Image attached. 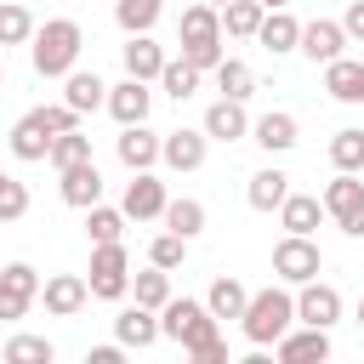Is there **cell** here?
<instances>
[{
	"label": "cell",
	"mask_w": 364,
	"mask_h": 364,
	"mask_svg": "<svg viewBox=\"0 0 364 364\" xmlns=\"http://www.w3.org/2000/svg\"><path fill=\"white\" fill-rule=\"evenodd\" d=\"M318 267H324V250L313 245V233H284L273 245V279L279 284H307V279H318Z\"/></svg>",
	"instance_id": "7"
},
{
	"label": "cell",
	"mask_w": 364,
	"mask_h": 364,
	"mask_svg": "<svg viewBox=\"0 0 364 364\" xmlns=\"http://www.w3.org/2000/svg\"><path fill=\"white\" fill-rule=\"evenodd\" d=\"M205 6H216V11H222V6H228V0H205Z\"/></svg>",
	"instance_id": "47"
},
{
	"label": "cell",
	"mask_w": 364,
	"mask_h": 364,
	"mask_svg": "<svg viewBox=\"0 0 364 364\" xmlns=\"http://www.w3.org/2000/svg\"><path fill=\"white\" fill-rule=\"evenodd\" d=\"M341 34H347V40H358V46H364V0H353V6H347V11H341Z\"/></svg>",
	"instance_id": "43"
},
{
	"label": "cell",
	"mask_w": 364,
	"mask_h": 364,
	"mask_svg": "<svg viewBox=\"0 0 364 364\" xmlns=\"http://www.w3.org/2000/svg\"><path fill=\"white\" fill-rule=\"evenodd\" d=\"M324 222V199L318 193H284V205H279V228L284 233H313Z\"/></svg>",
	"instance_id": "24"
},
{
	"label": "cell",
	"mask_w": 364,
	"mask_h": 364,
	"mask_svg": "<svg viewBox=\"0 0 364 364\" xmlns=\"http://www.w3.org/2000/svg\"><path fill=\"white\" fill-rule=\"evenodd\" d=\"M0 85H6V63H0Z\"/></svg>",
	"instance_id": "50"
},
{
	"label": "cell",
	"mask_w": 364,
	"mask_h": 364,
	"mask_svg": "<svg viewBox=\"0 0 364 364\" xmlns=\"http://www.w3.org/2000/svg\"><path fill=\"white\" fill-rule=\"evenodd\" d=\"M262 6H290V0H262Z\"/></svg>",
	"instance_id": "48"
},
{
	"label": "cell",
	"mask_w": 364,
	"mask_h": 364,
	"mask_svg": "<svg viewBox=\"0 0 364 364\" xmlns=\"http://www.w3.org/2000/svg\"><path fill=\"white\" fill-rule=\"evenodd\" d=\"M114 154H119L125 171H154V165H159V136L148 131V119H142V125H119Z\"/></svg>",
	"instance_id": "14"
},
{
	"label": "cell",
	"mask_w": 364,
	"mask_h": 364,
	"mask_svg": "<svg viewBox=\"0 0 364 364\" xmlns=\"http://www.w3.org/2000/svg\"><path fill=\"white\" fill-rule=\"evenodd\" d=\"M262 11H267L262 0H228L216 17H222V34H228V40H256V23H262Z\"/></svg>",
	"instance_id": "27"
},
{
	"label": "cell",
	"mask_w": 364,
	"mask_h": 364,
	"mask_svg": "<svg viewBox=\"0 0 364 364\" xmlns=\"http://www.w3.org/2000/svg\"><path fill=\"white\" fill-rule=\"evenodd\" d=\"M358 80H364V63H353V57L324 63V91H330L336 102H358Z\"/></svg>",
	"instance_id": "29"
},
{
	"label": "cell",
	"mask_w": 364,
	"mask_h": 364,
	"mask_svg": "<svg viewBox=\"0 0 364 364\" xmlns=\"http://www.w3.org/2000/svg\"><path fill=\"white\" fill-rule=\"evenodd\" d=\"M40 301H46L51 318H74V313L91 301V290H85L80 273H57V279H40Z\"/></svg>",
	"instance_id": "16"
},
{
	"label": "cell",
	"mask_w": 364,
	"mask_h": 364,
	"mask_svg": "<svg viewBox=\"0 0 364 364\" xmlns=\"http://www.w3.org/2000/svg\"><path fill=\"white\" fill-rule=\"evenodd\" d=\"M250 136H256L267 154H290V148L301 142V125H296V114H284V108H267L262 119H250Z\"/></svg>",
	"instance_id": "20"
},
{
	"label": "cell",
	"mask_w": 364,
	"mask_h": 364,
	"mask_svg": "<svg viewBox=\"0 0 364 364\" xmlns=\"http://www.w3.org/2000/svg\"><path fill=\"white\" fill-rule=\"evenodd\" d=\"M347 34H341V23L336 17H313V23H301V40H296V51L307 57V63H336V57H347Z\"/></svg>",
	"instance_id": "9"
},
{
	"label": "cell",
	"mask_w": 364,
	"mask_h": 364,
	"mask_svg": "<svg viewBox=\"0 0 364 364\" xmlns=\"http://www.w3.org/2000/svg\"><path fill=\"white\" fill-rule=\"evenodd\" d=\"M273 358L279 364H324L330 358V330H318V324H301V330H284L279 341H273Z\"/></svg>",
	"instance_id": "11"
},
{
	"label": "cell",
	"mask_w": 364,
	"mask_h": 364,
	"mask_svg": "<svg viewBox=\"0 0 364 364\" xmlns=\"http://www.w3.org/2000/svg\"><path fill=\"white\" fill-rule=\"evenodd\" d=\"M296 318H301V324H318V330H330V324L341 318V290H336V284H324V279H307V284H296Z\"/></svg>",
	"instance_id": "10"
},
{
	"label": "cell",
	"mask_w": 364,
	"mask_h": 364,
	"mask_svg": "<svg viewBox=\"0 0 364 364\" xmlns=\"http://www.w3.org/2000/svg\"><path fill=\"white\" fill-rule=\"evenodd\" d=\"M176 34H182V57H188L199 74H210V68L228 57V51H222V17H216V6H205V0H193V6L182 11Z\"/></svg>",
	"instance_id": "4"
},
{
	"label": "cell",
	"mask_w": 364,
	"mask_h": 364,
	"mask_svg": "<svg viewBox=\"0 0 364 364\" xmlns=\"http://www.w3.org/2000/svg\"><path fill=\"white\" fill-rule=\"evenodd\" d=\"M210 142H239V136H250V114H245V102L239 97H216L210 108H205V125H199Z\"/></svg>",
	"instance_id": "13"
},
{
	"label": "cell",
	"mask_w": 364,
	"mask_h": 364,
	"mask_svg": "<svg viewBox=\"0 0 364 364\" xmlns=\"http://www.w3.org/2000/svg\"><path fill=\"white\" fill-rule=\"evenodd\" d=\"M245 301H250V290H245V284H239L233 273H222V279H216V284L205 290V307H210V318H216V324L239 318V313H245Z\"/></svg>",
	"instance_id": "26"
},
{
	"label": "cell",
	"mask_w": 364,
	"mask_h": 364,
	"mask_svg": "<svg viewBox=\"0 0 364 364\" xmlns=\"http://www.w3.org/2000/svg\"><path fill=\"white\" fill-rule=\"evenodd\" d=\"M330 165L336 171H364V131L358 125H341L330 136Z\"/></svg>",
	"instance_id": "36"
},
{
	"label": "cell",
	"mask_w": 364,
	"mask_h": 364,
	"mask_svg": "<svg viewBox=\"0 0 364 364\" xmlns=\"http://www.w3.org/2000/svg\"><path fill=\"white\" fill-rule=\"evenodd\" d=\"M358 102H364V80H358Z\"/></svg>",
	"instance_id": "49"
},
{
	"label": "cell",
	"mask_w": 364,
	"mask_h": 364,
	"mask_svg": "<svg viewBox=\"0 0 364 364\" xmlns=\"http://www.w3.org/2000/svg\"><path fill=\"white\" fill-rule=\"evenodd\" d=\"M114 336H119V347H136V353H142V347H154V341H159V313H154V307H142V301H136V307H119Z\"/></svg>",
	"instance_id": "21"
},
{
	"label": "cell",
	"mask_w": 364,
	"mask_h": 364,
	"mask_svg": "<svg viewBox=\"0 0 364 364\" xmlns=\"http://www.w3.org/2000/svg\"><path fill=\"white\" fill-rule=\"evenodd\" d=\"M284 193H290V176H284L279 165H262V171L250 176V188H245L250 210H279V205H284Z\"/></svg>",
	"instance_id": "25"
},
{
	"label": "cell",
	"mask_w": 364,
	"mask_h": 364,
	"mask_svg": "<svg viewBox=\"0 0 364 364\" xmlns=\"http://www.w3.org/2000/svg\"><path fill=\"white\" fill-rule=\"evenodd\" d=\"M85 290H91L97 301H125V290H131V256H125V245H119V239H108V245H91Z\"/></svg>",
	"instance_id": "5"
},
{
	"label": "cell",
	"mask_w": 364,
	"mask_h": 364,
	"mask_svg": "<svg viewBox=\"0 0 364 364\" xmlns=\"http://www.w3.org/2000/svg\"><path fill=\"white\" fill-rule=\"evenodd\" d=\"M159 11H165V0H114V23L125 34H154Z\"/></svg>",
	"instance_id": "31"
},
{
	"label": "cell",
	"mask_w": 364,
	"mask_h": 364,
	"mask_svg": "<svg viewBox=\"0 0 364 364\" xmlns=\"http://www.w3.org/2000/svg\"><path fill=\"white\" fill-rule=\"evenodd\" d=\"M0 176H6V171H0Z\"/></svg>",
	"instance_id": "52"
},
{
	"label": "cell",
	"mask_w": 364,
	"mask_h": 364,
	"mask_svg": "<svg viewBox=\"0 0 364 364\" xmlns=\"http://www.w3.org/2000/svg\"><path fill=\"white\" fill-rule=\"evenodd\" d=\"M125 74L131 80H159V68H165V46L154 40V34H125Z\"/></svg>",
	"instance_id": "22"
},
{
	"label": "cell",
	"mask_w": 364,
	"mask_h": 364,
	"mask_svg": "<svg viewBox=\"0 0 364 364\" xmlns=\"http://www.w3.org/2000/svg\"><path fill=\"white\" fill-rule=\"evenodd\" d=\"M119 358H125V347H119V341H108V347H91V353H85V364H119Z\"/></svg>",
	"instance_id": "44"
},
{
	"label": "cell",
	"mask_w": 364,
	"mask_h": 364,
	"mask_svg": "<svg viewBox=\"0 0 364 364\" xmlns=\"http://www.w3.org/2000/svg\"><path fill=\"white\" fill-rule=\"evenodd\" d=\"M80 46H85V34H80V23H74V17L34 23V46H28L34 74H40V80H63V74L80 63Z\"/></svg>",
	"instance_id": "3"
},
{
	"label": "cell",
	"mask_w": 364,
	"mask_h": 364,
	"mask_svg": "<svg viewBox=\"0 0 364 364\" xmlns=\"http://www.w3.org/2000/svg\"><path fill=\"white\" fill-rule=\"evenodd\" d=\"M159 336H165V341H176L188 358H199L205 347H216V341H222V330H216L210 307H205V301H193V296H171V301L159 307Z\"/></svg>",
	"instance_id": "1"
},
{
	"label": "cell",
	"mask_w": 364,
	"mask_h": 364,
	"mask_svg": "<svg viewBox=\"0 0 364 364\" xmlns=\"http://www.w3.org/2000/svg\"><path fill=\"white\" fill-rule=\"evenodd\" d=\"M148 262H154V267H165V273H176V267L188 262V239H182V233H171V228H165V233H154Z\"/></svg>",
	"instance_id": "38"
},
{
	"label": "cell",
	"mask_w": 364,
	"mask_h": 364,
	"mask_svg": "<svg viewBox=\"0 0 364 364\" xmlns=\"http://www.w3.org/2000/svg\"><path fill=\"white\" fill-rule=\"evenodd\" d=\"M28 216V188L17 176H0V222H23Z\"/></svg>",
	"instance_id": "40"
},
{
	"label": "cell",
	"mask_w": 364,
	"mask_h": 364,
	"mask_svg": "<svg viewBox=\"0 0 364 364\" xmlns=\"http://www.w3.org/2000/svg\"><path fill=\"white\" fill-rule=\"evenodd\" d=\"M51 358H57V347L46 336H11L6 341V364H51Z\"/></svg>",
	"instance_id": "39"
},
{
	"label": "cell",
	"mask_w": 364,
	"mask_h": 364,
	"mask_svg": "<svg viewBox=\"0 0 364 364\" xmlns=\"http://www.w3.org/2000/svg\"><path fill=\"white\" fill-rule=\"evenodd\" d=\"M34 307V296H23V290H11V284H0V318H23Z\"/></svg>",
	"instance_id": "42"
},
{
	"label": "cell",
	"mask_w": 364,
	"mask_h": 364,
	"mask_svg": "<svg viewBox=\"0 0 364 364\" xmlns=\"http://www.w3.org/2000/svg\"><path fill=\"white\" fill-rule=\"evenodd\" d=\"M57 171H68V165H80V159H91V136L74 125V131H63V136H51V154H46Z\"/></svg>",
	"instance_id": "37"
},
{
	"label": "cell",
	"mask_w": 364,
	"mask_h": 364,
	"mask_svg": "<svg viewBox=\"0 0 364 364\" xmlns=\"http://www.w3.org/2000/svg\"><path fill=\"white\" fill-rule=\"evenodd\" d=\"M102 97H108V85H102L97 74H85V68H68V74H63V102H68L80 119H85V114H97V108H102Z\"/></svg>",
	"instance_id": "23"
},
{
	"label": "cell",
	"mask_w": 364,
	"mask_h": 364,
	"mask_svg": "<svg viewBox=\"0 0 364 364\" xmlns=\"http://www.w3.org/2000/svg\"><path fill=\"white\" fill-rule=\"evenodd\" d=\"M57 193H63V205H74V210L97 205V199H102V171H97V159H80V165L57 171Z\"/></svg>",
	"instance_id": "15"
},
{
	"label": "cell",
	"mask_w": 364,
	"mask_h": 364,
	"mask_svg": "<svg viewBox=\"0 0 364 364\" xmlns=\"http://www.w3.org/2000/svg\"><path fill=\"white\" fill-rule=\"evenodd\" d=\"M23 40H34L28 0H0V51H6V46H23Z\"/></svg>",
	"instance_id": "32"
},
{
	"label": "cell",
	"mask_w": 364,
	"mask_h": 364,
	"mask_svg": "<svg viewBox=\"0 0 364 364\" xmlns=\"http://www.w3.org/2000/svg\"><path fill=\"white\" fill-rule=\"evenodd\" d=\"M165 182L154 176V171H131V182H125V199H119V210H125V222H159L165 216Z\"/></svg>",
	"instance_id": "8"
},
{
	"label": "cell",
	"mask_w": 364,
	"mask_h": 364,
	"mask_svg": "<svg viewBox=\"0 0 364 364\" xmlns=\"http://www.w3.org/2000/svg\"><path fill=\"white\" fill-rule=\"evenodd\" d=\"M131 290H136V301H142V307H154V313H159V307L171 301V273L148 262L142 273H131Z\"/></svg>",
	"instance_id": "35"
},
{
	"label": "cell",
	"mask_w": 364,
	"mask_h": 364,
	"mask_svg": "<svg viewBox=\"0 0 364 364\" xmlns=\"http://www.w3.org/2000/svg\"><path fill=\"white\" fill-rule=\"evenodd\" d=\"M256 40H262V51L284 57V51H296V40H301V23L290 17V6H267V11H262V23H256Z\"/></svg>",
	"instance_id": "19"
},
{
	"label": "cell",
	"mask_w": 364,
	"mask_h": 364,
	"mask_svg": "<svg viewBox=\"0 0 364 364\" xmlns=\"http://www.w3.org/2000/svg\"><path fill=\"white\" fill-rule=\"evenodd\" d=\"M199 364H228V341H216V347H205V353H199Z\"/></svg>",
	"instance_id": "45"
},
{
	"label": "cell",
	"mask_w": 364,
	"mask_h": 364,
	"mask_svg": "<svg viewBox=\"0 0 364 364\" xmlns=\"http://www.w3.org/2000/svg\"><path fill=\"white\" fill-rule=\"evenodd\" d=\"M318 199H324V216H330L347 239H364V182H358V171H336Z\"/></svg>",
	"instance_id": "6"
},
{
	"label": "cell",
	"mask_w": 364,
	"mask_h": 364,
	"mask_svg": "<svg viewBox=\"0 0 364 364\" xmlns=\"http://www.w3.org/2000/svg\"><path fill=\"white\" fill-rule=\"evenodd\" d=\"M353 318H358V330H364V296H358V313H353Z\"/></svg>",
	"instance_id": "46"
},
{
	"label": "cell",
	"mask_w": 364,
	"mask_h": 364,
	"mask_svg": "<svg viewBox=\"0 0 364 364\" xmlns=\"http://www.w3.org/2000/svg\"><path fill=\"white\" fill-rule=\"evenodd\" d=\"M205 154H210V136L205 131H171V136H159V159L171 165V171H199L205 165Z\"/></svg>",
	"instance_id": "18"
},
{
	"label": "cell",
	"mask_w": 364,
	"mask_h": 364,
	"mask_svg": "<svg viewBox=\"0 0 364 364\" xmlns=\"http://www.w3.org/2000/svg\"><path fill=\"white\" fill-rule=\"evenodd\" d=\"M210 74H216V91H222V97H239V102H245V97L256 91V74H250V63H239V57H222Z\"/></svg>",
	"instance_id": "33"
},
{
	"label": "cell",
	"mask_w": 364,
	"mask_h": 364,
	"mask_svg": "<svg viewBox=\"0 0 364 364\" xmlns=\"http://www.w3.org/2000/svg\"><path fill=\"white\" fill-rule=\"evenodd\" d=\"M290 324H296V296H290L284 284L250 290V301H245V313H239V330H245L250 347H273Z\"/></svg>",
	"instance_id": "2"
},
{
	"label": "cell",
	"mask_w": 364,
	"mask_h": 364,
	"mask_svg": "<svg viewBox=\"0 0 364 364\" xmlns=\"http://www.w3.org/2000/svg\"><path fill=\"white\" fill-rule=\"evenodd\" d=\"M199 80H205V74H199L188 57H165V68H159V85H165L171 102H188V97L199 91Z\"/></svg>",
	"instance_id": "28"
},
{
	"label": "cell",
	"mask_w": 364,
	"mask_h": 364,
	"mask_svg": "<svg viewBox=\"0 0 364 364\" xmlns=\"http://www.w3.org/2000/svg\"><path fill=\"white\" fill-rule=\"evenodd\" d=\"M0 284H11V290H23V296H40V273H34L28 262H6V267H0Z\"/></svg>",
	"instance_id": "41"
},
{
	"label": "cell",
	"mask_w": 364,
	"mask_h": 364,
	"mask_svg": "<svg viewBox=\"0 0 364 364\" xmlns=\"http://www.w3.org/2000/svg\"><path fill=\"white\" fill-rule=\"evenodd\" d=\"M159 222L193 245V239L205 233V205H199V199H165V216H159Z\"/></svg>",
	"instance_id": "30"
},
{
	"label": "cell",
	"mask_w": 364,
	"mask_h": 364,
	"mask_svg": "<svg viewBox=\"0 0 364 364\" xmlns=\"http://www.w3.org/2000/svg\"><path fill=\"white\" fill-rule=\"evenodd\" d=\"M125 233V210H114V205H85V239L91 245H108V239H119Z\"/></svg>",
	"instance_id": "34"
},
{
	"label": "cell",
	"mask_w": 364,
	"mask_h": 364,
	"mask_svg": "<svg viewBox=\"0 0 364 364\" xmlns=\"http://www.w3.org/2000/svg\"><path fill=\"white\" fill-rule=\"evenodd\" d=\"M102 108L119 119V125H142L148 119V108H154V91H148V80H119V85H108V97H102Z\"/></svg>",
	"instance_id": "12"
},
{
	"label": "cell",
	"mask_w": 364,
	"mask_h": 364,
	"mask_svg": "<svg viewBox=\"0 0 364 364\" xmlns=\"http://www.w3.org/2000/svg\"><path fill=\"white\" fill-rule=\"evenodd\" d=\"M11 154H17L23 165H40V159L51 154V125H46L40 108H28V114L11 125Z\"/></svg>",
	"instance_id": "17"
},
{
	"label": "cell",
	"mask_w": 364,
	"mask_h": 364,
	"mask_svg": "<svg viewBox=\"0 0 364 364\" xmlns=\"http://www.w3.org/2000/svg\"><path fill=\"white\" fill-rule=\"evenodd\" d=\"M0 267H6V262H0Z\"/></svg>",
	"instance_id": "51"
}]
</instances>
